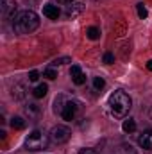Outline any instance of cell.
Masks as SVG:
<instances>
[{"mask_svg": "<svg viewBox=\"0 0 152 154\" xmlns=\"http://www.w3.org/2000/svg\"><path fill=\"white\" fill-rule=\"evenodd\" d=\"M39 27V16L34 11H22L13 20V29L18 34H31Z\"/></svg>", "mask_w": 152, "mask_h": 154, "instance_id": "cell-1", "label": "cell"}, {"mask_svg": "<svg viewBox=\"0 0 152 154\" xmlns=\"http://www.w3.org/2000/svg\"><path fill=\"white\" fill-rule=\"evenodd\" d=\"M109 108H111V113L114 116H125L129 111H131V108H132V100H131V97L125 93V91H122V90H116L113 91L111 95H109Z\"/></svg>", "mask_w": 152, "mask_h": 154, "instance_id": "cell-2", "label": "cell"}, {"mask_svg": "<svg viewBox=\"0 0 152 154\" xmlns=\"http://www.w3.org/2000/svg\"><path fill=\"white\" fill-rule=\"evenodd\" d=\"M47 147H48V136L39 129H34L25 140V149L27 151H45Z\"/></svg>", "mask_w": 152, "mask_h": 154, "instance_id": "cell-3", "label": "cell"}, {"mask_svg": "<svg viewBox=\"0 0 152 154\" xmlns=\"http://www.w3.org/2000/svg\"><path fill=\"white\" fill-rule=\"evenodd\" d=\"M79 108H81V104H79L77 100H66L63 106L54 108V111H56V113H59V115L63 116L65 120H74Z\"/></svg>", "mask_w": 152, "mask_h": 154, "instance_id": "cell-4", "label": "cell"}, {"mask_svg": "<svg viewBox=\"0 0 152 154\" xmlns=\"http://www.w3.org/2000/svg\"><path fill=\"white\" fill-rule=\"evenodd\" d=\"M70 136H72V131L66 125H54L50 129V140L56 143H65L70 140Z\"/></svg>", "mask_w": 152, "mask_h": 154, "instance_id": "cell-5", "label": "cell"}, {"mask_svg": "<svg viewBox=\"0 0 152 154\" xmlns=\"http://www.w3.org/2000/svg\"><path fill=\"white\" fill-rule=\"evenodd\" d=\"M16 2L14 0H2L0 2V11H2V16L7 20V18H13L14 20V13H16Z\"/></svg>", "mask_w": 152, "mask_h": 154, "instance_id": "cell-6", "label": "cell"}, {"mask_svg": "<svg viewBox=\"0 0 152 154\" xmlns=\"http://www.w3.org/2000/svg\"><path fill=\"white\" fill-rule=\"evenodd\" d=\"M138 143H140V147H141V149L150 151V149H152V129L143 131V133L138 136Z\"/></svg>", "mask_w": 152, "mask_h": 154, "instance_id": "cell-7", "label": "cell"}, {"mask_svg": "<svg viewBox=\"0 0 152 154\" xmlns=\"http://www.w3.org/2000/svg\"><path fill=\"white\" fill-rule=\"evenodd\" d=\"M82 11H84V4H82V2H72V4L66 5L65 14H66L68 18H74V16H77V14H81Z\"/></svg>", "mask_w": 152, "mask_h": 154, "instance_id": "cell-8", "label": "cell"}, {"mask_svg": "<svg viewBox=\"0 0 152 154\" xmlns=\"http://www.w3.org/2000/svg\"><path fill=\"white\" fill-rule=\"evenodd\" d=\"M43 14H45L47 18H50V20H57V18H59V14H61V11L57 9V5L47 4V5L43 7Z\"/></svg>", "mask_w": 152, "mask_h": 154, "instance_id": "cell-9", "label": "cell"}, {"mask_svg": "<svg viewBox=\"0 0 152 154\" xmlns=\"http://www.w3.org/2000/svg\"><path fill=\"white\" fill-rule=\"evenodd\" d=\"M47 91H48V86H47L45 82H41V84H38V86L34 88L32 95H34L36 99H41V97H45V95H47Z\"/></svg>", "mask_w": 152, "mask_h": 154, "instance_id": "cell-10", "label": "cell"}, {"mask_svg": "<svg viewBox=\"0 0 152 154\" xmlns=\"http://www.w3.org/2000/svg\"><path fill=\"white\" fill-rule=\"evenodd\" d=\"M13 97L18 99V100L25 99V86H23V84H16V86L13 88Z\"/></svg>", "mask_w": 152, "mask_h": 154, "instance_id": "cell-11", "label": "cell"}, {"mask_svg": "<svg viewBox=\"0 0 152 154\" xmlns=\"http://www.w3.org/2000/svg\"><path fill=\"white\" fill-rule=\"evenodd\" d=\"M11 127L13 129H23L25 127V120L20 118V116H13L11 118Z\"/></svg>", "mask_w": 152, "mask_h": 154, "instance_id": "cell-12", "label": "cell"}, {"mask_svg": "<svg viewBox=\"0 0 152 154\" xmlns=\"http://www.w3.org/2000/svg\"><path fill=\"white\" fill-rule=\"evenodd\" d=\"M122 129H123L125 133H132V131H136V122H134L132 118H129V120H125V122H123Z\"/></svg>", "mask_w": 152, "mask_h": 154, "instance_id": "cell-13", "label": "cell"}, {"mask_svg": "<svg viewBox=\"0 0 152 154\" xmlns=\"http://www.w3.org/2000/svg\"><path fill=\"white\" fill-rule=\"evenodd\" d=\"M43 77H47V79L54 81V79H57V70H56V68H52V66H48V68L43 72Z\"/></svg>", "mask_w": 152, "mask_h": 154, "instance_id": "cell-14", "label": "cell"}, {"mask_svg": "<svg viewBox=\"0 0 152 154\" xmlns=\"http://www.w3.org/2000/svg\"><path fill=\"white\" fill-rule=\"evenodd\" d=\"M88 38L90 39H99L100 38V31H99L97 27H90V29H88Z\"/></svg>", "mask_w": 152, "mask_h": 154, "instance_id": "cell-15", "label": "cell"}, {"mask_svg": "<svg viewBox=\"0 0 152 154\" xmlns=\"http://www.w3.org/2000/svg\"><path fill=\"white\" fill-rule=\"evenodd\" d=\"M25 113H27L29 116H36L39 113V109H38V106H36V104H29V106L25 108Z\"/></svg>", "mask_w": 152, "mask_h": 154, "instance_id": "cell-16", "label": "cell"}, {"mask_svg": "<svg viewBox=\"0 0 152 154\" xmlns=\"http://www.w3.org/2000/svg\"><path fill=\"white\" fill-rule=\"evenodd\" d=\"M104 86H106V81H104L102 77H95V79H93V88H95V90H102Z\"/></svg>", "mask_w": 152, "mask_h": 154, "instance_id": "cell-17", "label": "cell"}, {"mask_svg": "<svg viewBox=\"0 0 152 154\" xmlns=\"http://www.w3.org/2000/svg\"><path fill=\"white\" fill-rule=\"evenodd\" d=\"M65 63H72V59H70L68 56H65V57H57V59H54V61H52V66H57V65H65Z\"/></svg>", "mask_w": 152, "mask_h": 154, "instance_id": "cell-18", "label": "cell"}, {"mask_svg": "<svg viewBox=\"0 0 152 154\" xmlns=\"http://www.w3.org/2000/svg\"><path fill=\"white\" fill-rule=\"evenodd\" d=\"M120 154H136V151L132 149V145H127V143H123V145L120 147Z\"/></svg>", "mask_w": 152, "mask_h": 154, "instance_id": "cell-19", "label": "cell"}, {"mask_svg": "<svg viewBox=\"0 0 152 154\" xmlns=\"http://www.w3.org/2000/svg\"><path fill=\"white\" fill-rule=\"evenodd\" d=\"M136 9H138V16H140V18H147V9H145L143 4H138Z\"/></svg>", "mask_w": 152, "mask_h": 154, "instance_id": "cell-20", "label": "cell"}, {"mask_svg": "<svg viewBox=\"0 0 152 154\" xmlns=\"http://www.w3.org/2000/svg\"><path fill=\"white\" fill-rule=\"evenodd\" d=\"M72 81L75 82L77 86H81V84H84V82H86V75H84V74H79V75H77V77H74Z\"/></svg>", "mask_w": 152, "mask_h": 154, "instance_id": "cell-21", "label": "cell"}, {"mask_svg": "<svg viewBox=\"0 0 152 154\" xmlns=\"http://www.w3.org/2000/svg\"><path fill=\"white\" fill-rule=\"evenodd\" d=\"M79 74H82V72H81V66L72 65V68H70V75H72V79H74V77H77Z\"/></svg>", "mask_w": 152, "mask_h": 154, "instance_id": "cell-22", "label": "cell"}, {"mask_svg": "<svg viewBox=\"0 0 152 154\" xmlns=\"http://www.w3.org/2000/svg\"><path fill=\"white\" fill-rule=\"evenodd\" d=\"M113 61H114V56H113V54H109V52H108V54L104 56V63H108V65H111Z\"/></svg>", "mask_w": 152, "mask_h": 154, "instance_id": "cell-23", "label": "cell"}, {"mask_svg": "<svg viewBox=\"0 0 152 154\" xmlns=\"http://www.w3.org/2000/svg\"><path fill=\"white\" fill-rule=\"evenodd\" d=\"M38 79H39V72L32 70V72L29 74V81H32V82H34V81H38Z\"/></svg>", "mask_w": 152, "mask_h": 154, "instance_id": "cell-24", "label": "cell"}, {"mask_svg": "<svg viewBox=\"0 0 152 154\" xmlns=\"http://www.w3.org/2000/svg\"><path fill=\"white\" fill-rule=\"evenodd\" d=\"M77 154H99L95 149H79V152Z\"/></svg>", "mask_w": 152, "mask_h": 154, "instance_id": "cell-25", "label": "cell"}, {"mask_svg": "<svg viewBox=\"0 0 152 154\" xmlns=\"http://www.w3.org/2000/svg\"><path fill=\"white\" fill-rule=\"evenodd\" d=\"M57 2H59V4H72L74 0H57Z\"/></svg>", "mask_w": 152, "mask_h": 154, "instance_id": "cell-26", "label": "cell"}, {"mask_svg": "<svg viewBox=\"0 0 152 154\" xmlns=\"http://www.w3.org/2000/svg\"><path fill=\"white\" fill-rule=\"evenodd\" d=\"M147 68H149V70H152V59L149 61V63H147Z\"/></svg>", "mask_w": 152, "mask_h": 154, "instance_id": "cell-27", "label": "cell"}]
</instances>
